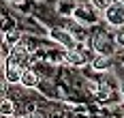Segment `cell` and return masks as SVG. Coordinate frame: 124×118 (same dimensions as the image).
I'll return each mask as SVG.
<instances>
[{
	"label": "cell",
	"instance_id": "1",
	"mask_svg": "<svg viewBox=\"0 0 124 118\" xmlns=\"http://www.w3.org/2000/svg\"><path fill=\"white\" fill-rule=\"evenodd\" d=\"M49 39H54L58 45H62L66 52H69V50H77V45H79L69 28H51L49 30Z\"/></svg>",
	"mask_w": 124,
	"mask_h": 118
},
{
	"label": "cell",
	"instance_id": "11",
	"mask_svg": "<svg viewBox=\"0 0 124 118\" xmlns=\"http://www.w3.org/2000/svg\"><path fill=\"white\" fill-rule=\"evenodd\" d=\"M111 4H113V0H92V9L96 13H105Z\"/></svg>",
	"mask_w": 124,
	"mask_h": 118
},
{
	"label": "cell",
	"instance_id": "5",
	"mask_svg": "<svg viewBox=\"0 0 124 118\" xmlns=\"http://www.w3.org/2000/svg\"><path fill=\"white\" fill-rule=\"evenodd\" d=\"M73 17H75V22H79V24H92V22H94V13L88 11L86 4H77Z\"/></svg>",
	"mask_w": 124,
	"mask_h": 118
},
{
	"label": "cell",
	"instance_id": "3",
	"mask_svg": "<svg viewBox=\"0 0 124 118\" xmlns=\"http://www.w3.org/2000/svg\"><path fill=\"white\" fill-rule=\"evenodd\" d=\"M88 58H92V56H88V54L84 52V43H79L77 50L64 52V62H69L71 67H84L88 62Z\"/></svg>",
	"mask_w": 124,
	"mask_h": 118
},
{
	"label": "cell",
	"instance_id": "7",
	"mask_svg": "<svg viewBox=\"0 0 124 118\" xmlns=\"http://www.w3.org/2000/svg\"><path fill=\"white\" fill-rule=\"evenodd\" d=\"M22 75H24V69H19V67H7L4 69V79L9 84H22Z\"/></svg>",
	"mask_w": 124,
	"mask_h": 118
},
{
	"label": "cell",
	"instance_id": "4",
	"mask_svg": "<svg viewBox=\"0 0 124 118\" xmlns=\"http://www.w3.org/2000/svg\"><path fill=\"white\" fill-rule=\"evenodd\" d=\"M109 41L103 32H99V34H94L92 37V47L96 50V54H105V56H109L111 54V47H109Z\"/></svg>",
	"mask_w": 124,
	"mask_h": 118
},
{
	"label": "cell",
	"instance_id": "8",
	"mask_svg": "<svg viewBox=\"0 0 124 118\" xmlns=\"http://www.w3.org/2000/svg\"><path fill=\"white\" fill-rule=\"evenodd\" d=\"M39 84V73H34L32 69H24V75H22V86L24 88H34Z\"/></svg>",
	"mask_w": 124,
	"mask_h": 118
},
{
	"label": "cell",
	"instance_id": "10",
	"mask_svg": "<svg viewBox=\"0 0 124 118\" xmlns=\"http://www.w3.org/2000/svg\"><path fill=\"white\" fill-rule=\"evenodd\" d=\"M15 112H17V107H15V103H13L11 99H2V105H0V114L2 116H15Z\"/></svg>",
	"mask_w": 124,
	"mask_h": 118
},
{
	"label": "cell",
	"instance_id": "14",
	"mask_svg": "<svg viewBox=\"0 0 124 118\" xmlns=\"http://www.w3.org/2000/svg\"><path fill=\"white\" fill-rule=\"evenodd\" d=\"M49 60H51V62H62V60H64V54H56V52H54Z\"/></svg>",
	"mask_w": 124,
	"mask_h": 118
},
{
	"label": "cell",
	"instance_id": "19",
	"mask_svg": "<svg viewBox=\"0 0 124 118\" xmlns=\"http://www.w3.org/2000/svg\"><path fill=\"white\" fill-rule=\"evenodd\" d=\"M120 2H122V4H124V0H120Z\"/></svg>",
	"mask_w": 124,
	"mask_h": 118
},
{
	"label": "cell",
	"instance_id": "16",
	"mask_svg": "<svg viewBox=\"0 0 124 118\" xmlns=\"http://www.w3.org/2000/svg\"><path fill=\"white\" fill-rule=\"evenodd\" d=\"M77 4H88V2H92V0H75Z\"/></svg>",
	"mask_w": 124,
	"mask_h": 118
},
{
	"label": "cell",
	"instance_id": "17",
	"mask_svg": "<svg viewBox=\"0 0 124 118\" xmlns=\"http://www.w3.org/2000/svg\"><path fill=\"white\" fill-rule=\"evenodd\" d=\"M122 94H124V86H122Z\"/></svg>",
	"mask_w": 124,
	"mask_h": 118
},
{
	"label": "cell",
	"instance_id": "9",
	"mask_svg": "<svg viewBox=\"0 0 124 118\" xmlns=\"http://www.w3.org/2000/svg\"><path fill=\"white\" fill-rule=\"evenodd\" d=\"M2 41H4L7 45L15 47V45H19V43H22V32H19V30H15V28H13V30H7Z\"/></svg>",
	"mask_w": 124,
	"mask_h": 118
},
{
	"label": "cell",
	"instance_id": "13",
	"mask_svg": "<svg viewBox=\"0 0 124 118\" xmlns=\"http://www.w3.org/2000/svg\"><path fill=\"white\" fill-rule=\"evenodd\" d=\"M113 41H116V45H118V47H122V50H124V32H118Z\"/></svg>",
	"mask_w": 124,
	"mask_h": 118
},
{
	"label": "cell",
	"instance_id": "18",
	"mask_svg": "<svg viewBox=\"0 0 124 118\" xmlns=\"http://www.w3.org/2000/svg\"><path fill=\"white\" fill-rule=\"evenodd\" d=\"M113 2H120V0H113Z\"/></svg>",
	"mask_w": 124,
	"mask_h": 118
},
{
	"label": "cell",
	"instance_id": "12",
	"mask_svg": "<svg viewBox=\"0 0 124 118\" xmlns=\"http://www.w3.org/2000/svg\"><path fill=\"white\" fill-rule=\"evenodd\" d=\"M75 9H77V7H71L69 0H64V2L58 4V11H60V13H75Z\"/></svg>",
	"mask_w": 124,
	"mask_h": 118
},
{
	"label": "cell",
	"instance_id": "15",
	"mask_svg": "<svg viewBox=\"0 0 124 118\" xmlns=\"http://www.w3.org/2000/svg\"><path fill=\"white\" fill-rule=\"evenodd\" d=\"M28 118H45V116H41V114H37V112H30V114H28Z\"/></svg>",
	"mask_w": 124,
	"mask_h": 118
},
{
	"label": "cell",
	"instance_id": "6",
	"mask_svg": "<svg viewBox=\"0 0 124 118\" xmlns=\"http://www.w3.org/2000/svg\"><path fill=\"white\" fill-rule=\"evenodd\" d=\"M92 69L94 71H109L111 69V58L109 56H105V54H96L94 58H92Z\"/></svg>",
	"mask_w": 124,
	"mask_h": 118
},
{
	"label": "cell",
	"instance_id": "2",
	"mask_svg": "<svg viewBox=\"0 0 124 118\" xmlns=\"http://www.w3.org/2000/svg\"><path fill=\"white\" fill-rule=\"evenodd\" d=\"M103 15H105V22L109 26H113V28H122L124 26V4L122 2H113Z\"/></svg>",
	"mask_w": 124,
	"mask_h": 118
}]
</instances>
